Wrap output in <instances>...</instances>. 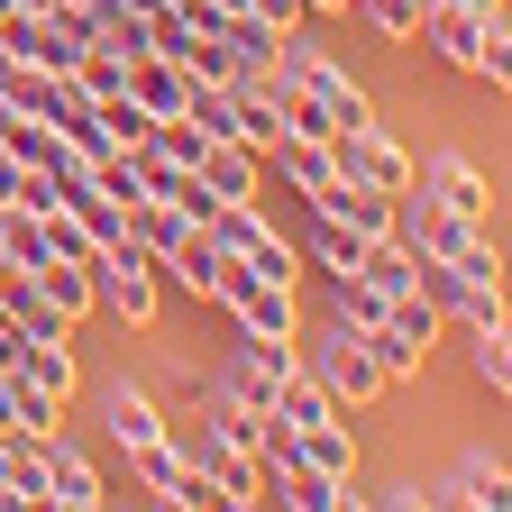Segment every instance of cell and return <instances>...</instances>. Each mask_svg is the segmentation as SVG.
<instances>
[{
  "mask_svg": "<svg viewBox=\"0 0 512 512\" xmlns=\"http://www.w3.org/2000/svg\"><path fill=\"white\" fill-rule=\"evenodd\" d=\"M83 275H92V311H110V320H128V330H147L156 320V247L138 238V229H119L110 247H92L83 256Z\"/></svg>",
  "mask_w": 512,
  "mask_h": 512,
  "instance_id": "obj_1",
  "label": "cell"
},
{
  "mask_svg": "<svg viewBox=\"0 0 512 512\" xmlns=\"http://www.w3.org/2000/svg\"><path fill=\"white\" fill-rule=\"evenodd\" d=\"M421 37L458 64V74H476V83L503 92V74H512V28H503V10L476 19V10H448V0H439V10H421Z\"/></svg>",
  "mask_w": 512,
  "mask_h": 512,
  "instance_id": "obj_2",
  "label": "cell"
},
{
  "mask_svg": "<svg viewBox=\"0 0 512 512\" xmlns=\"http://www.w3.org/2000/svg\"><path fill=\"white\" fill-rule=\"evenodd\" d=\"M211 302H229V320H238V330H256V339H302V302H293V284H284V275L238 266V256L220 266Z\"/></svg>",
  "mask_w": 512,
  "mask_h": 512,
  "instance_id": "obj_3",
  "label": "cell"
},
{
  "mask_svg": "<svg viewBox=\"0 0 512 512\" xmlns=\"http://www.w3.org/2000/svg\"><path fill=\"white\" fill-rule=\"evenodd\" d=\"M330 174L339 183H366V192H384V202H403V192H412V156H403V138H394V128H339V138H330Z\"/></svg>",
  "mask_w": 512,
  "mask_h": 512,
  "instance_id": "obj_4",
  "label": "cell"
},
{
  "mask_svg": "<svg viewBox=\"0 0 512 512\" xmlns=\"http://www.w3.org/2000/svg\"><path fill=\"white\" fill-rule=\"evenodd\" d=\"M421 256V247H412ZM412 293L439 311V320H503V275H476V266H448V256H421V275H412Z\"/></svg>",
  "mask_w": 512,
  "mask_h": 512,
  "instance_id": "obj_5",
  "label": "cell"
},
{
  "mask_svg": "<svg viewBox=\"0 0 512 512\" xmlns=\"http://www.w3.org/2000/svg\"><path fill=\"white\" fill-rule=\"evenodd\" d=\"M302 366V339H256V330H238V357H229V375H211L229 403H247V412H275V384Z\"/></svg>",
  "mask_w": 512,
  "mask_h": 512,
  "instance_id": "obj_6",
  "label": "cell"
},
{
  "mask_svg": "<svg viewBox=\"0 0 512 512\" xmlns=\"http://www.w3.org/2000/svg\"><path fill=\"white\" fill-rule=\"evenodd\" d=\"M311 375L330 384V403H339V412H357V403L384 394V375H375V357H366V339L348 330V320H330V330L311 339Z\"/></svg>",
  "mask_w": 512,
  "mask_h": 512,
  "instance_id": "obj_7",
  "label": "cell"
},
{
  "mask_svg": "<svg viewBox=\"0 0 512 512\" xmlns=\"http://www.w3.org/2000/svg\"><path fill=\"white\" fill-rule=\"evenodd\" d=\"M174 448H183V467H202V476L220 485V503H266V494H256V458H247V448H229L211 421L192 430V439H174Z\"/></svg>",
  "mask_w": 512,
  "mask_h": 512,
  "instance_id": "obj_8",
  "label": "cell"
},
{
  "mask_svg": "<svg viewBox=\"0 0 512 512\" xmlns=\"http://www.w3.org/2000/svg\"><path fill=\"white\" fill-rule=\"evenodd\" d=\"M302 202H311V220H339V229H366V238H394L403 229V211L394 202H384V192H366V183H320V192H302Z\"/></svg>",
  "mask_w": 512,
  "mask_h": 512,
  "instance_id": "obj_9",
  "label": "cell"
},
{
  "mask_svg": "<svg viewBox=\"0 0 512 512\" xmlns=\"http://www.w3.org/2000/svg\"><path fill=\"white\" fill-rule=\"evenodd\" d=\"M430 494H439V503H467V512H503V503H512V467L494 458V448H467V458L448 467Z\"/></svg>",
  "mask_w": 512,
  "mask_h": 512,
  "instance_id": "obj_10",
  "label": "cell"
},
{
  "mask_svg": "<svg viewBox=\"0 0 512 512\" xmlns=\"http://www.w3.org/2000/svg\"><path fill=\"white\" fill-rule=\"evenodd\" d=\"M46 503H55V512H92V503H110V494H101V467H92L64 430H46Z\"/></svg>",
  "mask_w": 512,
  "mask_h": 512,
  "instance_id": "obj_11",
  "label": "cell"
},
{
  "mask_svg": "<svg viewBox=\"0 0 512 512\" xmlns=\"http://www.w3.org/2000/svg\"><path fill=\"white\" fill-rule=\"evenodd\" d=\"M412 192L421 202H439V211H467V220H485V174L467 165V156H430V165H412Z\"/></svg>",
  "mask_w": 512,
  "mask_h": 512,
  "instance_id": "obj_12",
  "label": "cell"
},
{
  "mask_svg": "<svg viewBox=\"0 0 512 512\" xmlns=\"http://www.w3.org/2000/svg\"><path fill=\"white\" fill-rule=\"evenodd\" d=\"M0 147H10V156H19L28 174H55V183H64V174H83V156L64 147L46 119H28V110H0Z\"/></svg>",
  "mask_w": 512,
  "mask_h": 512,
  "instance_id": "obj_13",
  "label": "cell"
},
{
  "mask_svg": "<svg viewBox=\"0 0 512 512\" xmlns=\"http://www.w3.org/2000/svg\"><path fill=\"white\" fill-rule=\"evenodd\" d=\"M421 256H448V266H476V275H494V247H485V220H467V211H421Z\"/></svg>",
  "mask_w": 512,
  "mask_h": 512,
  "instance_id": "obj_14",
  "label": "cell"
},
{
  "mask_svg": "<svg viewBox=\"0 0 512 512\" xmlns=\"http://www.w3.org/2000/svg\"><path fill=\"white\" fill-rule=\"evenodd\" d=\"M293 458H302L311 476H330V485H357V439H348V412L302 421V430H293Z\"/></svg>",
  "mask_w": 512,
  "mask_h": 512,
  "instance_id": "obj_15",
  "label": "cell"
},
{
  "mask_svg": "<svg viewBox=\"0 0 512 512\" xmlns=\"http://www.w3.org/2000/svg\"><path fill=\"white\" fill-rule=\"evenodd\" d=\"M101 430L119 439V448H147V439H165V412H156V394L147 384H101Z\"/></svg>",
  "mask_w": 512,
  "mask_h": 512,
  "instance_id": "obj_16",
  "label": "cell"
},
{
  "mask_svg": "<svg viewBox=\"0 0 512 512\" xmlns=\"http://www.w3.org/2000/svg\"><path fill=\"white\" fill-rule=\"evenodd\" d=\"M192 174H202V183L220 192V202H256V183H266V156H256L247 138H211Z\"/></svg>",
  "mask_w": 512,
  "mask_h": 512,
  "instance_id": "obj_17",
  "label": "cell"
},
{
  "mask_svg": "<svg viewBox=\"0 0 512 512\" xmlns=\"http://www.w3.org/2000/svg\"><path fill=\"white\" fill-rule=\"evenodd\" d=\"M0 311L19 320V339H74V320H64V311L37 293V275H28V266H0Z\"/></svg>",
  "mask_w": 512,
  "mask_h": 512,
  "instance_id": "obj_18",
  "label": "cell"
},
{
  "mask_svg": "<svg viewBox=\"0 0 512 512\" xmlns=\"http://www.w3.org/2000/svg\"><path fill=\"white\" fill-rule=\"evenodd\" d=\"M128 101H138V110H147V119H174V110H183V64H174V55H156V46H147V55H138V64H128Z\"/></svg>",
  "mask_w": 512,
  "mask_h": 512,
  "instance_id": "obj_19",
  "label": "cell"
},
{
  "mask_svg": "<svg viewBox=\"0 0 512 512\" xmlns=\"http://www.w3.org/2000/svg\"><path fill=\"white\" fill-rule=\"evenodd\" d=\"M220 266H229V247H220L211 229H192L183 247H165V275H174L183 293H202V302H211V284H220Z\"/></svg>",
  "mask_w": 512,
  "mask_h": 512,
  "instance_id": "obj_20",
  "label": "cell"
},
{
  "mask_svg": "<svg viewBox=\"0 0 512 512\" xmlns=\"http://www.w3.org/2000/svg\"><path fill=\"white\" fill-rule=\"evenodd\" d=\"M467 366H476V384L503 403L512 394V339H503V320H476V339H467Z\"/></svg>",
  "mask_w": 512,
  "mask_h": 512,
  "instance_id": "obj_21",
  "label": "cell"
},
{
  "mask_svg": "<svg viewBox=\"0 0 512 512\" xmlns=\"http://www.w3.org/2000/svg\"><path fill=\"white\" fill-rule=\"evenodd\" d=\"M128 229H138V238L156 247V266H165V247H183V238L202 229V220H192V211H174V202H156V192H147V202L128 211Z\"/></svg>",
  "mask_w": 512,
  "mask_h": 512,
  "instance_id": "obj_22",
  "label": "cell"
},
{
  "mask_svg": "<svg viewBox=\"0 0 512 512\" xmlns=\"http://www.w3.org/2000/svg\"><path fill=\"white\" fill-rule=\"evenodd\" d=\"M28 275H37V293H46L64 320H83V311H92V275L74 266V256H55V266H28Z\"/></svg>",
  "mask_w": 512,
  "mask_h": 512,
  "instance_id": "obj_23",
  "label": "cell"
},
{
  "mask_svg": "<svg viewBox=\"0 0 512 512\" xmlns=\"http://www.w3.org/2000/svg\"><path fill=\"white\" fill-rule=\"evenodd\" d=\"M128 476H138V494H147V503H165V485L183 476V448H174V430H165V439H147V448H128Z\"/></svg>",
  "mask_w": 512,
  "mask_h": 512,
  "instance_id": "obj_24",
  "label": "cell"
},
{
  "mask_svg": "<svg viewBox=\"0 0 512 512\" xmlns=\"http://www.w3.org/2000/svg\"><path fill=\"white\" fill-rule=\"evenodd\" d=\"M266 156L293 174V192H320V183H330V138H275Z\"/></svg>",
  "mask_w": 512,
  "mask_h": 512,
  "instance_id": "obj_25",
  "label": "cell"
},
{
  "mask_svg": "<svg viewBox=\"0 0 512 512\" xmlns=\"http://www.w3.org/2000/svg\"><path fill=\"white\" fill-rule=\"evenodd\" d=\"M357 256H366V229L311 220V266H320V275H357Z\"/></svg>",
  "mask_w": 512,
  "mask_h": 512,
  "instance_id": "obj_26",
  "label": "cell"
},
{
  "mask_svg": "<svg viewBox=\"0 0 512 512\" xmlns=\"http://www.w3.org/2000/svg\"><path fill=\"white\" fill-rule=\"evenodd\" d=\"M330 320H348V330H375L384 320V293L366 275H330Z\"/></svg>",
  "mask_w": 512,
  "mask_h": 512,
  "instance_id": "obj_27",
  "label": "cell"
},
{
  "mask_svg": "<svg viewBox=\"0 0 512 512\" xmlns=\"http://www.w3.org/2000/svg\"><path fill=\"white\" fill-rule=\"evenodd\" d=\"M384 320H394V330H403V339H412V348H421V357H430V348H439V311H430V302H421V293H394V302H384Z\"/></svg>",
  "mask_w": 512,
  "mask_h": 512,
  "instance_id": "obj_28",
  "label": "cell"
},
{
  "mask_svg": "<svg viewBox=\"0 0 512 512\" xmlns=\"http://www.w3.org/2000/svg\"><path fill=\"white\" fill-rule=\"evenodd\" d=\"M74 83H83L92 101H110V92H128V55H101V46H83V55H74Z\"/></svg>",
  "mask_w": 512,
  "mask_h": 512,
  "instance_id": "obj_29",
  "label": "cell"
},
{
  "mask_svg": "<svg viewBox=\"0 0 512 512\" xmlns=\"http://www.w3.org/2000/svg\"><path fill=\"white\" fill-rule=\"evenodd\" d=\"M357 10L375 19V37H394V46H403V37H421V0H357Z\"/></svg>",
  "mask_w": 512,
  "mask_h": 512,
  "instance_id": "obj_30",
  "label": "cell"
},
{
  "mask_svg": "<svg viewBox=\"0 0 512 512\" xmlns=\"http://www.w3.org/2000/svg\"><path fill=\"white\" fill-rule=\"evenodd\" d=\"M19 183H28V165H19L10 147H0V202H19Z\"/></svg>",
  "mask_w": 512,
  "mask_h": 512,
  "instance_id": "obj_31",
  "label": "cell"
},
{
  "mask_svg": "<svg viewBox=\"0 0 512 512\" xmlns=\"http://www.w3.org/2000/svg\"><path fill=\"white\" fill-rule=\"evenodd\" d=\"M0 512H19L10 503V430H0Z\"/></svg>",
  "mask_w": 512,
  "mask_h": 512,
  "instance_id": "obj_32",
  "label": "cell"
},
{
  "mask_svg": "<svg viewBox=\"0 0 512 512\" xmlns=\"http://www.w3.org/2000/svg\"><path fill=\"white\" fill-rule=\"evenodd\" d=\"M448 10H476V19H494V10H503V0H448Z\"/></svg>",
  "mask_w": 512,
  "mask_h": 512,
  "instance_id": "obj_33",
  "label": "cell"
}]
</instances>
